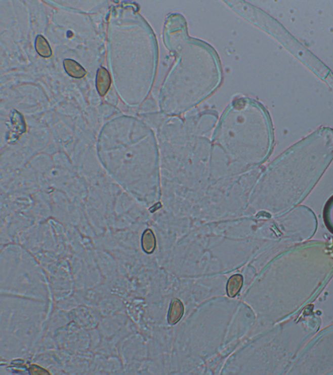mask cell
Listing matches in <instances>:
<instances>
[{"instance_id": "2", "label": "cell", "mask_w": 333, "mask_h": 375, "mask_svg": "<svg viewBox=\"0 0 333 375\" xmlns=\"http://www.w3.org/2000/svg\"><path fill=\"white\" fill-rule=\"evenodd\" d=\"M333 159V130L322 128L280 155L262 176L252 203L261 213L294 209L313 189Z\"/></svg>"}, {"instance_id": "4", "label": "cell", "mask_w": 333, "mask_h": 375, "mask_svg": "<svg viewBox=\"0 0 333 375\" xmlns=\"http://www.w3.org/2000/svg\"><path fill=\"white\" fill-rule=\"evenodd\" d=\"M96 82L98 92L101 96L106 95L111 86L110 75L106 68L101 67L98 70Z\"/></svg>"}, {"instance_id": "3", "label": "cell", "mask_w": 333, "mask_h": 375, "mask_svg": "<svg viewBox=\"0 0 333 375\" xmlns=\"http://www.w3.org/2000/svg\"><path fill=\"white\" fill-rule=\"evenodd\" d=\"M273 143L272 124L263 105L239 96L228 105L217 123L212 147L223 155L230 168L240 171L265 161Z\"/></svg>"}, {"instance_id": "10", "label": "cell", "mask_w": 333, "mask_h": 375, "mask_svg": "<svg viewBox=\"0 0 333 375\" xmlns=\"http://www.w3.org/2000/svg\"><path fill=\"white\" fill-rule=\"evenodd\" d=\"M323 219L327 228L333 233V196L326 203L323 210Z\"/></svg>"}, {"instance_id": "7", "label": "cell", "mask_w": 333, "mask_h": 375, "mask_svg": "<svg viewBox=\"0 0 333 375\" xmlns=\"http://www.w3.org/2000/svg\"><path fill=\"white\" fill-rule=\"evenodd\" d=\"M243 285V277L240 274H235L230 278L227 285V292L230 298H234Z\"/></svg>"}, {"instance_id": "5", "label": "cell", "mask_w": 333, "mask_h": 375, "mask_svg": "<svg viewBox=\"0 0 333 375\" xmlns=\"http://www.w3.org/2000/svg\"><path fill=\"white\" fill-rule=\"evenodd\" d=\"M184 312V308L182 302L179 299H173L169 311V323L171 324L177 323L183 316Z\"/></svg>"}, {"instance_id": "8", "label": "cell", "mask_w": 333, "mask_h": 375, "mask_svg": "<svg viewBox=\"0 0 333 375\" xmlns=\"http://www.w3.org/2000/svg\"><path fill=\"white\" fill-rule=\"evenodd\" d=\"M35 49L37 53L43 58H49L52 56V51L49 43L44 36L38 35L35 41Z\"/></svg>"}, {"instance_id": "1", "label": "cell", "mask_w": 333, "mask_h": 375, "mask_svg": "<svg viewBox=\"0 0 333 375\" xmlns=\"http://www.w3.org/2000/svg\"><path fill=\"white\" fill-rule=\"evenodd\" d=\"M162 39L173 61L159 90V112L168 117L181 116L220 88L222 67L213 47L189 35L188 23L181 14L166 16Z\"/></svg>"}, {"instance_id": "6", "label": "cell", "mask_w": 333, "mask_h": 375, "mask_svg": "<svg viewBox=\"0 0 333 375\" xmlns=\"http://www.w3.org/2000/svg\"><path fill=\"white\" fill-rule=\"evenodd\" d=\"M63 65L68 74L75 79H81L87 74L86 70L78 63L72 59H65Z\"/></svg>"}, {"instance_id": "9", "label": "cell", "mask_w": 333, "mask_h": 375, "mask_svg": "<svg viewBox=\"0 0 333 375\" xmlns=\"http://www.w3.org/2000/svg\"><path fill=\"white\" fill-rule=\"evenodd\" d=\"M142 244L143 250L145 252L150 253L154 251L155 246H156V241H155L154 233L151 230H148L143 234Z\"/></svg>"}]
</instances>
